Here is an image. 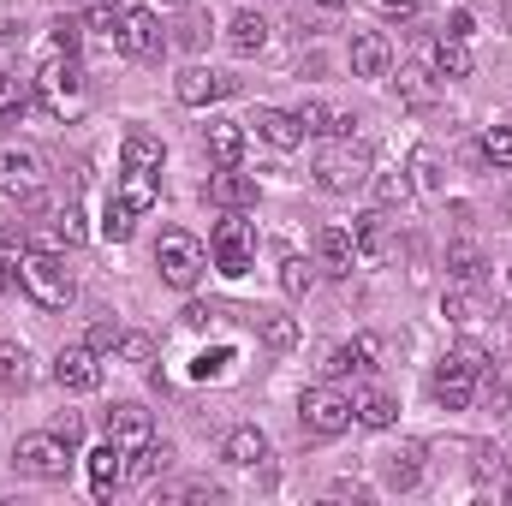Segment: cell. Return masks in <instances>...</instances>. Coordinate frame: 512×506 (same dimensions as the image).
Listing matches in <instances>:
<instances>
[{
  "label": "cell",
  "instance_id": "1",
  "mask_svg": "<svg viewBox=\"0 0 512 506\" xmlns=\"http://www.w3.org/2000/svg\"><path fill=\"white\" fill-rule=\"evenodd\" d=\"M30 90H36V102L54 114V120H84L90 114V84H84V66H78V54H48L42 66H36V78H30Z\"/></svg>",
  "mask_w": 512,
  "mask_h": 506
},
{
  "label": "cell",
  "instance_id": "2",
  "mask_svg": "<svg viewBox=\"0 0 512 506\" xmlns=\"http://www.w3.org/2000/svg\"><path fill=\"white\" fill-rule=\"evenodd\" d=\"M12 274H18V286L30 292L36 310H66L72 292H78V286H72V268H66L54 251H18Z\"/></svg>",
  "mask_w": 512,
  "mask_h": 506
},
{
  "label": "cell",
  "instance_id": "3",
  "mask_svg": "<svg viewBox=\"0 0 512 506\" xmlns=\"http://www.w3.org/2000/svg\"><path fill=\"white\" fill-rule=\"evenodd\" d=\"M316 185L334 191V197L364 191V185H370V155H364L352 137H328V143L316 149Z\"/></svg>",
  "mask_w": 512,
  "mask_h": 506
},
{
  "label": "cell",
  "instance_id": "4",
  "mask_svg": "<svg viewBox=\"0 0 512 506\" xmlns=\"http://www.w3.org/2000/svg\"><path fill=\"white\" fill-rule=\"evenodd\" d=\"M489 370V358L477 352V346H459V352H447L441 364H435V381H429V393H435V405H447V411H465L471 399H477V376Z\"/></svg>",
  "mask_w": 512,
  "mask_h": 506
},
{
  "label": "cell",
  "instance_id": "5",
  "mask_svg": "<svg viewBox=\"0 0 512 506\" xmlns=\"http://www.w3.org/2000/svg\"><path fill=\"white\" fill-rule=\"evenodd\" d=\"M155 268H161V280L167 286H179V292H191L197 280H203V268H209V251H203V239H191V233H161V245H155Z\"/></svg>",
  "mask_w": 512,
  "mask_h": 506
},
{
  "label": "cell",
  "instance_id": "6",
  "mask_svg": "<svg viewBox=\"0 0 512 506\" xmlns=\"http://www.w3.org/2000/svg\"><path fill=\"white\" fill-rule=\"evenodd\" d=\"M12 465H18V477L66 483V471H72V447H66L60 435H24V441L12 447Z\"/></svg>",
  "mask_w": 512,
  "mask_h": 506
},
{
  "label": "cell",
  "instance_id": "7",
  "mask_svg": "<svg viewBox=\"0 0 512 506\" xmlns=\"http://www.w3.org/2000/svg\"><path fill=\"white\" fill-rule=\"evenodd\" d=\"M0 197H18V203H42V155L30 143H0Z\"/></svg>",
  "mask_w": 512,
  "mask_h": 506
},
{
  "label": "cell",
  "instance_id": "8",
  "mask_svg": "<svg viewBox=\"0 0 512 506\" xmlns=\"http://www.w3.org/2000/svg\"><path fill=\"white\" fill-rule=\"evenodd\" d=\"M209 256H215V268H221L227 280H239V274H251L256 233H251V221H239V209H227V221L215 227V239H209Z\"/></svg>",
  "mask_w": 512,
  "mask_h": 506
},
{
  "label": "cell",
  "instance_id": "9",
  "mask_svg": "<svg viewBox=\"0 0 512 506\" xmlns=\"http://www.w3.org/2000/svg\"><path fill=\"white\" fill-rule=\"evenodd\" d=\"M298 417H304V429H310V435L334 441V435H346V429H352V399H346V393H334V387H304Z\"/></svg>",
  "mask_w": 512,
  "mask_h": 506
},
{
  "label": "cell",
  "instance_id": "10",
  "mask_svg": "<svg viewBox=\"0 0 512 506\" xmlns=\"http://www.w3.org/2000/svg\"><path fill=\"white\" fill-rule=\"evenodd\" d=\"M54 381H60L66 393H96V387H102V352H96L90 340H84V346H60Z\"/></svg>",
  "mask_w": 512,
  "mask_h": 506
},
{
  "label": "cell",
  "instance_id": "11",
  "mask_svg": "<svg viewBox=\"0 0 512 506\" xmlns=\"http://www.w3.org/2000/svg\"><path fill=\"white\" fill-rule=\"evenodd\" d=\"M120 54L131 60H149V54H161V18H155V6H131L126 18H120Z\"/></svg>",
  "mask_w": 512,
  "mask_h": 506
},
{
  "label": "cell",
  "instance_id": "12",
  "mask_svg": "<svg viewBox=\"0 0 512 506\" xmlns=\"http://www.w3.org/2000/svg\"><path fill=\"white\" fill-rule=\"evenodd\" d=\"M173 96H179L185 108H209V102L233 96V78H227V72H209V66H185V72L173 78Z\"/></svg>",
  "mask_w": 512,
  "mask_h": 506
},
{
  "label": "cell",
  "instance_id": "13",
  "mask_svg": "<svg viewBox=\"0 0 512 506\" xmlns=\"http://www.w3.org/2000/svg\"><path fill=\"white\" fill-rule=\"evenodd\" d=\"M376 358H382V340H376V334H358V340H346V346H334V352H328L322 376H328V381L370 376V370H376Z\"/></svg>",
  "mask_w": 512,
  "mask_h": 506
},
{
  "label": "cell",
  "instance_id": "14",
  "mask_svg": "<svg viewBox=\"0 0 512 506\" xmlns=\"http://www.w3.org/2000/svg\"><path fill=\"white\" fill-rule=\"evenodd\" d=\"M108 441H114V447H126V453H137V447H143V441H155V423H149V411H143V405H114V411H108Z\"/></svg>",
  "mask_w": 512,
  "mask_h": 506
},
{
  "label": "cell",
  "instance_id": "15",
  "mask_svg": "<svg viewBox=\"0 0 512 506\" xmlns=\"http://www.w3.org/2000/svg\"><path fill=\"white\" fill-rule=\"evenodd\" d=\"M209 203H215L221 215H227V209L245 215V209H256V179L251 173H239V167H221V173L209 179Z\"/></svg>",
  "mask_w": 512,
  "mask_h": 506
},
{
  "label": "cell",
  "instance_id": "16",
  "mask_svg": "<svg viewBox=\"0 0 512 506\" xmlns=\"http://www.w3.org/2000/svg\"><path fill=\"white\" fill-rule=\"evenodd\" d=\"M352 72L358 78H387L393 72V42H387L382 30H358L352 36Z\"/></svg>",
  "mask_w": 512,
  "mask_h": 506
},
{
  "label": "cell",
  "instance_id": "17",
  "mask_svg": "<svg viewBox=\"0 0 512 506\" xmlns=\"http://www.w3.org/2000/svg\"><path fill=\"white\" fill-rule=\"evenodd\" d=\"M120 483H126V447L102 441V447L90 453V495H96V501H108Z\"/></svg>",
  "mask_w": 512,
  "mask_h": 506
},
{
  "label": "cell",
  "instance_id": "18",
  "mask_svg": "<svg viewBox=\"0 0 512 506\" xmlns=\"http://www.w3.org/2000/svg\"><path fill=\"white\" fill-rule=\"evenodd\" d=\"M316 256H322V268H328L334 280H346L352 262H358V239H352L346 227H322V233H316Z\"/></svg>",
  "mask_w": 512,
  "mask_h": 506
},
{
  "label": "cell",
  "instance_id": "19",
  "mask_svg": "<svg viewBox=\"0 0 512 506\" xmlns=\"http://www.w3.org/2000/svg\"><path fill=\"white\" fill-rule=\"evenodd\" d=\"M352 239H358V256H393V221L387 209H370L352 221Z\"/></svg>",
  "mask_w": 512,
  "mask_h": 506
},
{
  "label": "cell",
  "instance_id": "20",
  "mask_svg": "<svg viewBox=\"0 0 512 506\" xmlns=\"http://www.w3.org/2000/svg\"><path fill=\"white\" fill-rule=\"evenodd\" d=\"M256 137H262V143H274V149H298V143H304V131H298V120H292V114H280V108H256Z\"/></svg>",
  "mask_w": 512,
  "mask_h": 506
},
{
  "label": "cell",
  "instance_id": "21",
  "mask_svg": "<svg viewBox=\"0 0 512 506\" xmlns=\"http://www.w3.org/2000/svg\"><path fill=\"white\" fill-rule=\"evenodd\" d=\"M429 72H435V78H471V48H465L459 36H441V42L429 48Z\"/></svg>",
  "mask_w": 512,
  "mask_h": 506
},
{
  "label": "cell",
  "instance_id": "22",
  "mask_svg": "<svg viewBox=\"0 0 512 506\" xmlns=\"http://www.w3.org/2000/svg\"><path fill=\"white\" fill-rule=\"evenodd\" d=\"M209 155L221 167H239L245 161V126L239 120H209Z\"/></svg>",
  "mask_w": 512,
  "mask_h": 506
},
{
  "label": "cell",
  "instance_id": "23",
  "mask_svg": "<svg viewBox=\"0 0 512 506\" xmlns=\"http://www.w3.org/2000/svg\"><path fill=\"white\" fill-rule=\"evenodd\" d=\"M262 459H268V435H262L256 423H245V429L227 435V465H262Z\"/></svg>",
  "mask_w": 512,
  "mask_h": 506
},
{
  "label": "cell",
  "instance_id": "24",
  "mask_svg": "<svg viewBox=\"0 0 512 506\" xmlns=\"http://www.w3.org/2000/svg\"><path fill=\"white\" fill-rule=\"evenodd\" d=\"M256 328H262V346L268 352H292L298 346V322L280 316V310H256Z\"/></svg>",
  "mask_w": 512,
  "mask_h": 506
},
{
  "label": "cell",
  "instance_id": "25",
  "mask_svg": "<svg viewBox=\"0 0 512 506\" xmlns=\"http://www.w3.org/2000/svg\"><path fill=\"white\" fill-rule=\"evenodd\" d=\"M417 477H423V447L417 441H405L399 453H387V483L393 489H417Z\"/></svg>",
  "mask_w": 512,
  "mask_h": 506
},
{
  "label": "cell",
  "instance_id": "26",
  "mask_svg": "<svg viewBox=\"0 0 512 506\" xmlns=\"http://www.w3.org/2000/svg\"><path fill=\"white\" fill-rule=\"evenodd\" d=\"M227 42H233V54H256V48L268 42V18H262V12H239V18L227 24Z\"/></svg>",
  "mask_w": 512,
  "mask_h": 506
},
{
  "label": "cell",
  "instance_id": "27",
  "mask_svg": "<svg viewBox=\"0 0 512 506\" xmlns=\"http://www.w3.org/2000/svg\"><path fill=\"white\" fill-rule=\"evenodd\" d=\"M173 465V447L167 441H143L137 453H126V477H161Z\"/></svg>",
  "mask_w": 512,
  "mask_h": 506
},
{
  "label": "cell",
  "instance_id": "28",
  "mask_svg": "<svg viewBox=\"0 0 512 506\" xmlns=\"http://www.w3.org/2000/svg\"><path fill=\"white\" fill-rule=\"evenodd\" d=\"M393 90H399V102H405V108H429V102H435V72H423V66H405Z\"/></svg>",
  "mask_w": 512,
  "mask_h": 506
},
{
  "label": "cell",
  "instance_id": "29",
  "mask_svg": "<svg viewBox=\"0 0 512 506\" xmlns=\"http://www.w3.org/2000/svg\"><path fill=\"white\" fill-rule=\"evenodd\" d=\"M441 185H447L441 155H435L429 143H417V149H411V191H441Z\"/></svg>",
  "mask_w": 512,
  "mask_h": 506
},
{
  "label": "cell",
  "instance_id": "30",
  "mask_svg": "<svg viewBox=\"0 0 512 506\" xmlns=\"http://www.w3.org/2000/svg\"><path fill=\"white\" fill-rule=\"evenodd\" d=\"M120 155H126L131 173H155V167H161V137H149V131H131Z\"/></svg>",
  "mask_w": 512,
  "mask_h": 506
},
{
  "label": "cell",
  "instance_id": "31",
  "mask_svg": "<svg viewBox=\"0 0 512 506\" xmlns=\"http://www.w3.org/2000/svg\"><path fill=\"white\" fill-rule=\"evenodd\" d=\"M36 102V90L30 84H18L12 72H0V126H12V120H24V108Z\"/></svg>",
  "mask_w": 512,
  "mask_h": 506
},
{
  "label": "cell",
  "instance_id": "32",
  "mask_svg": "<svg viewBox=\"0 0 512 506\" xmlns=\"http://www.w3.org/2000/svg\"><path fill=\"white\" fill-rule=\"evenodd\" d=\"M24 381H30V352L6 340V346H0V393H18Z\"/></svg>",
  "mask_w": 512,
  "mask_h": 506
},
{
  "label": "cell",
  "instance_id": "33",
  "mask_svg": "<svg viewBox=\"0 0 512 506\" xmlns=\"http://www.w3.org/2000/svg\"><path fill=\"white\" fill-rule=\"evenodd\" d=\"M352 423H364V429H393V399H387V393L352 399Z\"/></svg>",
  "mask_w": 512,
  "mask_h": 506
},
{
  "label": "cell",
  "instance_id": "34",
  "mask_svg": "<svg viewBox=\"0 0 512 506\" xmlns=\"http://www.w3.org/2000/svg\"><path fill=\"white\" fill-rule=\"evenodd\" d=\"M155 197H161V191H155V173H131V167H126L120 203H126V209H137V215H149V209H155Z\"/></svg>",
  "mask_w": 512,
  "mask_h": 506
},
{
  "label": "cell",
  "instance_id": "35",
  "mask_svg": "<svg viewBox=\"0 0 512 506\" xmlns=\"http://www.w3.org/2000/svg\"><path fill=\"white\" fill-rule=\"evenodd\" d=\"M310 286H316V268H310L304 256H286V262H280V292H286V298H304Z\"/></svg>",
  "mask_w": 512,
  "mask_h": 506
},
{
  "label": "cell",
  "instance_id": "36",
  "mask_svg": "<svg viewBox=\"0 0 512 506\" xmlns=\"http://www.w3.org/2000/svg\"><path fill=\"white\" fill-rule=\"evenodd\" d=\"M131 233H137V209H126V203H108V215H102V239H108V245H126Z\"/></svg>",
  "mask_w": 512,
  "mask_h": 506
},
{
  "label": "cell",
  "instance_id": "37",
  "mask_svg": "<svg viewBox=\"0 0 512 506\" xmlns=\"http://www.w3.org/2000/svg\"><path fill=\"white\" fill-rule=\"evenodd\" d=\"M483 161H489V167H501V173L512 167V131L507 126H489V131H483Z\"/></svg>",
  "mask_w": 512,
  "mask_h": 506
},
{
  "label": "cell",
  "instance_id": "38",
  "mask_svg": "<svg viewBox=\"0 0 512 506\" xmlns=\"http://www.w3.org/2000/svg\"><path fill=\"white\" fill-rule=\"evenodd\" d=\"M447 268H453V274H459L465 286H471V280H483V256L471 251V245H453V256H447Z\"/></svg>",
  "mask_w": 512,
  "mask_h": 506
},
{
  "label": "cell",
  "instance_id": "39",
  "mask_svg": "<svg viewBox=\"0 0 512 506\" xmlns=\"http://www.w3.org/2000/svg\"><path fill=\"white\" fill-rule=\"evenodd\" d=\"M48 30H54V48H60V54H78V48H84V24H78V18H54Z\"/></svg>",
  "mask_w": 512,
  "mask_h": 506
},
{
  "label": "cell",
  "instance_id": "40",
  "mask_svg": "<svg viewBox=\"0 0 512 506\" xmlns=\"http://www.w3.org/2000/svg\"><path fill=\"white\" fill-rule=\"evenodd\" d=\"M120 358H126V364H149V358H155V340H149V334H120Z\"/></svg>",
  "mask_w": 512,
  "mask_h": 506
},
{
  "label": "cell",
  "instance_id": "41",
  "mask_svg": "<svg viewBox=\"0 0 512 506\" xmlns=\"http://www.w3.org/2000/svg\"><path fill=\"white\" fill-rule=\"evenodd\" d=\"M120 18H126V12H120L114 0H96V6H90V30H108V36H120Z\"/></svg>",
  "mask_w": 512,
  "mask_h": 506
},
{
  "label": "cell",
  "instance_id": "42",
  "mask_svg": "<svg viewBox=\"0 0 512 506\" xmlns=\"http://www.w3.org/2000/svg\"><path fill=\"white\" fill-rule=\"evenodd\" d=\"M54 227H60V239H66V245H84V239H90L84 209H60V221H54Z\"/></svg>",
  "mask_w": 512,
  "mask_h": 506
},
{
  "label": "cell",
  "instance_id": "43",
  "mask_svg": "<svg viewBox=\"0 0 512 506\" xmlns=\"http://www.w3.org/2000/svg\"><path fill=\"white\" fill-rule=\"evenodd\" d=\"M447 316H453V322H477V316H483L477 292H447Z\"/></svg>",
  "mask_w": 512,
  "mask_h": 506
},
{
  "label": "cell",
  "instance_id": "44",
  "mask_svg": "<svg viewBox=\"0 0 512 506\" xmlns=\"http://www.w3.org/2000/svg\"><path fill=\"white\" fill-rule=\"evenodd\" d=\"M376 197H382L387 209H393V203H411V179H405V173H387L382 185H376Z\"/></svg>",
  "mask_w": 512,
  "mask_h": 506
},
{
  "label": "cell",
  "instance_id": "45",
  "mask_svg": "<svg viewBox=\"0 0 512 506\" xmlns=\"http://www.w3.org/2000/svg\"><path fill=\"white\" fill-rule=\"evenodd\" d=\"M227 364H233V352H227V346H221V352H215V358H209V352H203V358H197V364H191V376H197V381H209V376H227Z\"/></svg>",
  "mask_w": 512,
  "mask_h": 506
},
{
  "label": "cell",
  "instance_id": "46",
  "mask_svg": "<svg viewBox=\"0 0 512 506\" xmlns=\"http://www.w3.org/2000/svg\"><path fill=\"white\" fill-rule=\"evenodd\" d=\"M209 30H215V24H209L203 12H191V18H185V30H179V42H185V48H203V42H209Z\"/></svg>",
  "mask_w": 512,
  "mask_h": 506
},
{
  "label": "cell",
  "instance_id": "47",
  "mask_svg": "<svg viewBox=\"0 0 512 506\" xmlns=\"http://www.w3.org/2000/svg\"><path fill=\"white\" fill-rule=\"evenodd\" d=\"M90 346L96 352H120V322H90Z\"/></svg>",
  "mask_w": 512,
  "mask_h": 506
},
{
  "label": "cell",
  "instance_id": "48",
  "mask_svg": "<svg viewBox=\"0 0 512 506\" xmlns=\"http://www.w3.org/2000/svg\"><path fill=\"white\" fill-rule=\"evenodd\" d=\"M54 435H60L66 447H78V441H84V417H78V411H60V417H54Z\"/></svg>",
  "mask_w": 512,
  "mask_h": 506
},
{
  "label": "cell",
  "instance_id": "49",
  "mask_svg": "<svg viewBox=\"0 0 512 506\" xmlns=\"http://www.w3.org/2000/svg\"><path fill=\"white\" fill-rule=\"evenodd\" d=\"M382 18H387V24H405V18H417V0H382Z\"/></svg>",
  "mask_w": 512,
  "mask_h": 506
},
{
  "label": "cell",
  "instance_id": "50",
  "mask_svg": "<svg viewBox=\"0 0 512 506\" xmlns=\"http://www.w3.org/2000/svg\"><path fill=\"white\" fill-rule=\"evenodd\" d=\"M215 316H221L215 304H185V328H209Z\"/></svg>",
  "mask_w": 512,
  "mask_h": 506
},
{
  "label": "cell",
  "instance_id": "51",
  "mask_svg": "<svg viewBox=\"0 0 512 506\" xmlns=\"http://www.w3.org/2000/svg\"><path fill=\"white\" fill-rule=\"evenodd\" d=\"M328 495H334V501H370V489H364V483H334Z\"/></svg>",
  "mask_w": 512,
  "mask_h": 506
},
{
  "label": "cell",
  "instance_id": "52",
  "mask_svg": "<svg viewBox=\"0 0 512 506\" xmlns=\"http://www.w3.org/2000/svg\"><path fill=\"white\" fill-rule=\"evenodd\" d=\"M471 30H477V24H471V12H453V18H447V36H459V42H465Z\"/></svg>",
  "mask_w": 512,
  "mask_h": 506
},
{
  "label": "cell",
  "instance_id": "53",
  "mask_svg": "<svg viewBox=\"0 0 512 506\" xmlns=\"http://www.w3.org/2000/svg\"><path fill=\"white\" fill-rule=\"evenodd\" d=\"M149 6H161V12H173V6H191V0H149Z\"/></svg>",
  "mask_w": 512,
  "mask_h": 506
},
{
  "label": "cell",
  "instance_id": "54",
  "mask_svg": "<svg viewBox=\"0 0 512 506\" xmlns=\"http://www.w3.org/2000/svg\"><path fill=\"white\" fill-rule=\"evenodd\" d=\"M6 280H18V274H12V262H0V292H6Z\"/></svg>",
  "mask_w": 512,
  "mask_h": 506
},
{
  "label": "cell",
  "instance_id": "55",
  "mask_svg": "<svg viewBox=\"0 0 512 506\" xmlns=\"http://www.w3.org/2000/svg\"><path fill=\"white\" fill-rule=\"evenodd\" d=\"M501 24H512V0H501Z\"/></svg>",
  "mask_w": 512,
  "mask_h": 506
},
{
  "label": "cell",
  "instance_id": "56",
  "mask_svg": "<svg viewBox=\"0 0 512 506\" xmlns=\"http://www.w3.org/2000/svg\"><path fill=\"white\" fill-rule=\"evenodd\" d=\"M316 6H346V0H316Z\"/></svg>",
  "mask_w": 512,
  "mask_h": 506
},
{
  "label": "cell",
  "instance_id": "57",
  "mask_svg": "<svg viewBox=\"0 0 512 506\" xmlns=\"http://www.w3.org/2000/svg\"><path fill=\"white\" fill-rule=\"evenodd\" d=\"M507 501H512V483H507Z\"/></svg>",
  "mask_w": 512,
  "mask_h": 506
}]
</instances>
